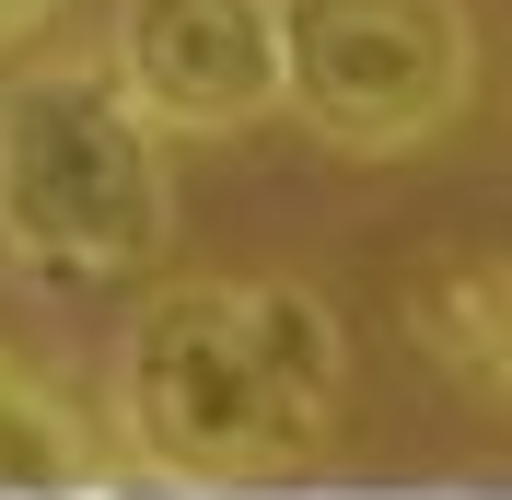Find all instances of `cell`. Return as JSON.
<instances>
[{"mask_svg": "<svg viewBox=\"0 0 512 500\" xmlns=\"http://www.w3.org/2000/svg\"><path fill=\"white\" fill-rule=\"evenodd\" d=\"M478 94V24L466 0H280V117L326 152L396 163L443 140Z\"/></svg>", "mask_w": 512, "mask_h": 500, "instance_id": "cell-3", "label": "cell"}, {"mask_svg": "<svg viewBox=\"0 0 512 500\" xmlns=\"http://www.w3.org/2000/svg\"><path fill=\"white\" fill-rule=\"evenodd\" d=\"M0 373H12V361H0Z\"/></svg>", "mask_w": 512, "mask_h": 500, "instance_id": "cell-8", "label": "cell"}, {"mask_svg": "<svg viewBox=\"0 0 512 500\" xmlns=\"http://www.w3.org/2000/svg\"><path fill=\"white\" fill-rule=\"evenodd\" d=\"M408 338L478 407H512V256H443L408 291Z\"/></svg>", "mask_w": 512, "mask_h": 500, "instance_id": "cell-5", "label": "cell"}, {"mask_svg": "<svg viewBox=\"0 0 512 500\" xmlns=\"http://www.w3.org/2000/svg\"><path fill=\"white\" fill-rule=\"evenodd\" d=\"M94 431L70 419L47 384L24 373H0V500H70V489H94Z\"/></svg>", "mask_w": 512, "mask_h": 500, "instance_id": "cell-6", "label": "cell"}, {"mask_svg": "<svg viewBox=\"0 0 512 500\" xmlns=\"http://www.w3.org/2000/svg\"><path fill=\"white\" fill-rule=\"evenodd\" d=\"M175 233L163 128L117 94L105 59H24L0 82V256L24 280L94 291L152 268Z\"/></svg>", "mask_w": 512, "mask_h": 500, "instance_id": "cell-2", "label": "cell"}, {"mask_svg": "<svg viewBox=\"0 0 512 500\" xmlns=\"http://www.w3.org/2000/svg\"><path fill=\"white\" fill-rule=\"evenodd\" d=\"M105 70L163 140H245L280 117V0H128Z\"/></svg>", "mask_w": 512, "mask_h": 500, "instance_id": "cell-4", "label": "cell"}, {"mask_svg": "<svg viewBox=\"0 0 512 500\" xmlns=\"http://www.w3.org/2000/svg\"><path fill=\"white\" fill-rule=\"evenodd\" d=\"M59 12H70V0H0V59H12V47H35Z\"/></svg>", "mask_w": 512, "mask_h": 500, "instance_id": "cell-7", "label": "cell"}, {"mask_svg": "<svg viewBox=\"0 0 512 500\" xmlns=\"http://www.w3.org/2000/svg\"><path fill=\"white\" fill-rule=\"evenodd\" d=\"M338 396L350 338L303 280H175L117 349V442L152 489H256L315 466Z\"/></svg>", "mask_w": 512, "mask_h": 500, "instance_id": "cell-1", "label": "cell"}]
</instances>
